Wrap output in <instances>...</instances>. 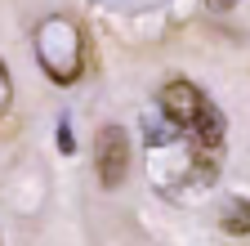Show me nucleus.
I'll use <instances>...</instances> for the list:
<instances>
[{"label": "nucleus", "instance_id": "f257e3e1", "mask_svg": "<svg viewBox=\"0 0 250 246\" xmlns=\"http://www.w3.org/2000/svg\"><path fill=\"white\" fill-rule=\"evenodd\" d=\"M156 112H161L174 130H183L188 139H192L197 152H206V157L224 161V139H228V121L224 112H219L201 89L192 81H166L161 94H156Z\"/></svg>", "mask_w": 250, "mask_h": 246}, {"label": "nucleus", "instance_id": "f03ea898", "mask_svg": "<svg viewBox=\"0 0 250 246\" xmlns=\"http://www.w3.org/2000/svg\"><path fill=\"white\" fill-rule=\"evenodd\" d=\"M36 58L54 85H72L85 72V41H81V27L62 14H49L36 27Z\"/></svg>", "mask_w": 250, "mask_h": 246}, {"label": "nucleus", "instance_id": "7ed1b4c3", "mask_svg": "<svg viewBox=\"0 0 250 246\" xmlns=\"http://www.w3.org/2000/svg\"><path fill=\"white\" fill-rule=\"evenodd\" d=\"M94 170H99L103 188H121L130 175V134L125 126H103L94 139Z\"/></svg>", "mask_w": 250, "mask_h": 246}, {"label": "nucleus", "instance_id": "20e7f679", "mask_svg": "<svg viewBox=\"0 0 250 246\" xmlns=\"http://www.w3.org/2000/svg\"><path fill=\"white\" fill-rule=\"evenodd\" d=\"M219 228L232 233V237H246L250 233V197H232L224 206V215H219Z\"/></svg>", "mask_w": 250, "mask_h": 246}, {"label": "nucleus", "instance_id": "39448f33", "mask_svg": "<svg viewBox=\"0 0 250 246\" xmlns=\"http://www.w3.org/2000/svg\"><path fill=\"white\" fill-rule=\"evenodd\" d=\"M14 103V81H9V67H5V58H0V116L9 112Z\"/></svg>", "mask_w": 250, "mask_h": 246}, {"label": "nucleus", "instance_id": "423d86ee", "mask_svg": "<svg viewBox=\"0 0 250 246\" xmlns=\"http://www.w3.org/2000/svg\"><path fill=\"white\" fill-rule=\"evenodd\" d=\"M58 152H76V139H72V121H67V116L58 121Z\"/></svg>", "mask_w": 250, "mask_h": 246}, {"label": "nucleus", "instance_id": "0eeeda50", "mask_svg": "<svg viewBox=\"0 0 250 246\" xmlns=\"http://www.w3.org/2000/svg\"><path fill=\"white\" fill-rule=\"evenodd\" d=\"M210 5H214V9H228V5H237V0H210Z\"/></svg>", "mask_w": 250, "mask_h": 246}]
</instances>
